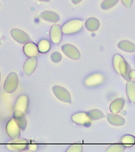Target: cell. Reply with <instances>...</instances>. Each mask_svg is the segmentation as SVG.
Masks as SVG:
<instances>
[{
  "label": "cell",
  "instance_id": "6da1fadb",
  "mask_svg": "<svg viewBox=\"0 0 135 152\" xmlns=\"http://www.w3.org/2000/svg\"><path fill=\"white\" fill-rule=\"evenodd\" d=\"M112 64L115 70L120 75L122 76L127 81L131 80L130 73L132 70L128 62L122 58V56H120V54H115L112 58Z\"/></svg>",
  "mask_w": 135,
  "mask_h": 152
},
{
  "label": "cell",
  "instance_id": "7a4b0ae2",
  "mask_svg": "<svg viewBox=\"0 0 135 152\" xmlns=\"http://www.w3.org/2000/svg\"><path fill=\"white\" fill-rule=\"evenodd\" d=\"M83 24H84L83 21L80 19H74V20H69L64 23L63 26L62 27V32L66 35L77 33L82 29Z\"/></svg>",
  "mask_w": 135,
  "mask_h": 152
},
{
  "label": "cell",
  "instance_id": "3957f363",
  "mask_svg": "<svg viewBox=\"0 0 135 152\" xmlns=\"http://www.w3.org/2000/svg\"><path fill=\"white\" fill-rule=\"evenodd\" d=\"M19 86V76L15 72L12 71L7 76L5 82L3 83V90L7 93L12 94L17 90Z\"/></svg>",
  "mask_w": 135,
  "mask_h": 152
},
{
  "label": "cell",
  "instance_id": "277c9868",
  "mask_svg": "<svg viewBox=\"0 0 135 152\" xmlns=\"http://www.w3.org/2000/svg\"><path fill=\"white\" fill-rule=\"evenodd\" d=\"M53 92L57 99H58L60 101L65 103H71V93L69 92L67 89L65 88L59 86V85H55L53 86Z\"/></svg>",
  "mask_w": 135,
  "mask_h": 152
},
{
  "label": "cell",
  "instance_id": "5b68a950",
  "mask_svg": "<svg viewBox=\"0 0 135 152\" xmlns=\"http://www.w3.org/2000/svg\"><path fill=\"white\" fill-rule=\"evenodd\" d=\"M20 127L18 126L15 120L12 118L9 121L6 126V132L7 134L12 140L17 139L20 137Z\"/></svg>",
  "mask_w": 135,
  "mask_h": 152
},
{
  "label": "cell",
  "instance_id": "8992f818",
  "mask_svg": "<svg viewBox=\"0 0 135 152\" xmlns=\"http://www.w3.org/2000/svg\"><path fill=\"white\" fill-rule=\"evenodd\" d=\"M31 143L30 141L24 138H17L12 141V142L9 144H7L6 146L9 150L12 151H21L24 150L28 149V145Z\"/></svg>",
  "mask_w": 135,
  "mask_h": 152
},
{
  "label": "cell",
  "instance_id": "52a82bcc",
  "mask_svg": "<svg viewBox=\"0 0 135 152\" xmlns=\"http://www.w3.org/2000/svg\"><path fill=\"white\" fill-rule=\"evenodd\" d=\"M10 34L12 36V37L20 44L25 45L28 42L31 41V38L28 34L20 28H12L10 31Z\"/></svg>",
  "mask_w": 135,
  "mask_h": 152
},
{
  "label": "cell",
  "instance_id": "ba28073f",
  "mask_svg": "<svg viewBox=\"0 0 135 152\" xmlns=\"http://www.w3.org/2000/svg\"><path fill=\"white\" fill-rule=\"evenodd\" d=\"M62 51L66 57H68L69 58L73 59V60H78L81 57L80 50H78L76 47L73 45H63L62 46Z\"/></svg>",
  "mask_w": 135,
  "mask_h": 152
},
{
  "label": "cell",
  "instance_id": "9c48e42d",
  "mask_svg": "<svg viewBox=\"0 0 135 152\" xmlns=\"http://www.w3.org/2000/svg\"><path fill=\"white\" fill-rule=\"evenodd\" d=\"M12 118L15 120L18 126L20 127L21 130H25L28 126V121H27V118L25 117V113L22 112L21 110L19 109H15L12 114Z\"/></svg>",
  "mask_w": 135,
  "mask_h": 152
},
{
  "label": "cell",
  "instance_id": "30bf717a",
  "mask_svg": "<svg viewBox=\"0 0 135 152\" xmlns=\"http://www.w3.org/2000/svg\"><path fill=\"white\" fill-rule=\"evenodd\" d=\"M104 80H105V78H104V75H103L102 74H93L91 75L88 76V78L85 79L84 84L87 87L92 88V87H96V86L102 84L104 82Z\"/></svg>",
  "mask_w": 135,
  "mask_h": 152
},
{
  "label": "cell",
  "instance_id": "8fae6325",
  "mask_svg": "<svg viewBox=\"0 0 135 152\" xmlns=\"http://www.w3.org/2000/svg\"><path fill=\"white\" fill-rule=\"evenodd\" d=\"M62 27L58 23H54L51 26L50 28V39L51 41L54 44H59L60 41H62Z\"/></svg>",
  "mask_w": 135,
  "mask_h": 152
},
{
  "label": "cell",
  "instance_id": "7c38bea8",
  "mask_svg": "<svg viewBox=\"0 0 135 152\" xmlns=\"http://www.w3.org/2000/svg\"><path fill=\"white\" fill-rule=\"evenodd\" d=\"M71 119L74 122L81 125V126H88L91 122V119L89 117L88 113H77L71 117Z\"/></svg>",
  "mask_w": 135,
  "mask_h": 152
},
{
  "label": "cell",
  "instance_id": "4fadbf2b",
  "mask_svg": "<svg viewBox=\"0 0 135 152\" xmlns=\"http://www.w3.org/2000/svg\"><path fill=\"white\" fill-rule=\"evenodd\" d=\"M37 66V58L36 57L34 58H28L24 63V72L27 76H31L35 71Z\"/></svg>",
  "mask_w": 135,
  "mask_h": 152
},
{
  "label": "cell",
  "instance_id": "5bb4252c",
  "mask_svg": "<svg viewBox=\"0 0 135 152\" xmlns=\"http://www.w3.org/2000/svg\"><path fill=\"white\" fill-rule=\"evenodd\" d=\"M23 51L28 58H34L38 56V47L32 41H29L24 45L23 47Z\"/></svg>",
  "mask_w": 135,
  "mask_h": 152
},
{
  "label": "cell",
  "instance_id": "9a60e30c",
  "mask_svg": "<svg viewBox=\"0 0 135 152\" xmlns=\"http://www.w3.org/2000/svg\"><path fill=\"white\" fill-rule=\"evenodd\" d=\"M40 18L43 20L52 22V23H58L60 20V16L58 13L51 11H45L40 13Z\"/></svg>",
  "mask_w": 135,
  "mask_h": 152
},
{
  "label": "cell",
  "instance_id": "2e32d148",
  "mask_svg": "<svg viewBox=\"0 0 135 152\" xmlns=\"http://www.w3.org/2000/svg\"><path fill=\"white\" fill-rule=\"evenodd\" d=\"M29 99L27 95H22L18 98L15 104V109H19L24 113H26L28 107Z\"/></svg>",
  "mask_w": 135,
  "mask_h": 152
},
{
  "label": "cell",
  "instance_id": "e0dca14e",
  "mask_svg": "<svg viewBox=\"0 0 135 152\" xmlns=\"http://www.w3.org/2000/svg\"><path fill=\"white\" fill-rule=\"evenodd\" d=\"M124 106H125V99L123 98H118L112 101L109 106V109L112 113L117 114L122 111Z\"/></svg>",
  "mask_w": 135,
  "mask_h": 152
},
{
  "label": "cell",
  "instance_id": "ac0fdd59",
  "mask_svg": "<svg viewBox=\"0 0 135 152\" xmlns=\"http://www.w3.org/2000/svg\"><path fill=\"white\" fill-rule=\"evenodd\" d=\"M86 29L89 32H96L100 28V21L97 20L96 18L91 17L88 19L84 23Z\"/></svg>",
  "mask_w": 135,
  "mask_h": 152
},
{
  "label": "cell",
  "instance_id": "d6986e66",
  "mask_svg": "<svg viewBox=\"0 0 135 152\" xmlns=\"http://www.w3.org/2000/svg\"><path fill=\"white\" fill-rule=\"evenodd\" d=\"M107 119H108L109 123H110L111 125L114 126H123L125 122H126V120L124 119V117L122 116H119V115H117V114L114 113L109 114L107 116Z\"/></svg>",
  "mask_w": 135,
  "mask_h": 152
},
{
  "label": "cell",
  "instance_id": "ffe728a7",
  "mask_svg": "<svg viewBox=\"0 0 135 152\" xmlns=\"http://www.w3.org/2000/svg\"><path fill=\"white\" fill-rule=\"evenodd\" d=\"M118 48L122 51H125L126 53H134L135 52V45L131 41L123 40L120 41L117 45Z\"/></svg>",
  "mask_w": 135,
  "mask_h": 152
},
{
  "label": "cell",
  "instance_id": "44dd1931",
  "mask_svg": "<svg viewBox=\"0 0 135 152\" xmlns=\"http://www.w3.org/2000/svg\"><path fill=\"white\" fill-rule=\"evenodd\" d=\"M126 94L131 103H135V82L129 80L126 83Z\"/></svg>",
  "mask_w": 135,
  "mask_h": 152
},
{
  "label": "cell",
  "instance_id": "7402d4cb",
  "mask_svg": "<svg viewBox=\"0 0 135 152\" xmlns=\"http://www.w3.org/2000/svg\"><path fill=\"white\" fill-rule=\"evenodd\" d=\"M37 47H38L39 53H45L50 51V48H51V44H50V41L44 39V40H41V41H39Z\"/></svg>",
  "mask_w": 135,
  "mask_h": 152
},
{
  "label": "cell",
  "instance_id": "603a6c76",
  "mask_svg": "<svg viewBox=\"0 0 135 152\" xmlns=\"http://www.w3.org/2000/svg\"><path fill=\"white\" fill-rule=\"evenodd\" d=\"M88 114L89 115V117L91 119V121L100 120L104 117V114L103 112H101L99 109H92L88 112Z\"/></svg>",
  "mask_w": 135,
  "mask_h": 152
},
{
  "label": "cell",
  "instance_id": "cb8c5ba5",
  "mask_svg": "<svg viewBox=\"0 0 135 152\" xmlns=\"http://www.w3.org/2000/svg\"><path fill=\"white\" fill-rule=\"evenodd\" d=\"M120 142L124 145H126V147H131L135 144V137L130 134L125 135L122 137Z\"/></svg>",
  "mask_w": 135,
  "mask_h": 152
},
{
  "label": "cell",
  "instance_id": "d4e9b609",
  "mask_svg": "<svg viewBox=\"0 0 135 152\" xmlns=\"http://www.w3.org/2000/svg\"><path fill=\"white\" fill-rule=\"evenodd\" d=\"M119 0H104L100 7L103 10H108L113 7L116 4H117Z\"/></svg>",
  "mask_w": 135,
  "mask_h": 152
},
{
  "label": "cell",
  "instance_id": "484cf974",
  "mask_svg": "<svg viewBox=\"0 0 135 152\" xmlns=\"http://www.w3.org/2000/svg\"><path fill=\"white\" fill-rule=\"evenodd\" d=\"M126 148V146L125 145H111L109 146L106 151H109V152H122L124 151L125 150Z\"/></svg>",
  "mask_w": 135,
  "mask_h": 152
},
{
  "label": "cell",
  "instance_id": "4316f807",
  "mask_svg": "<svg viewBox=\"0 0 135 152\" xmlns=\"http://www.w3.org/2000/svg\"><path fill=\"white\" fill-rule=\"evenodd\" d=\"M62 54L59 53V52H54V53H52L51 56H50L51 61L54 62V63H58V62H60V61H62Z\"/></svg>",
  "mask_w": 135,
  "mask_h": 152
},
{
  "label": "cell",
  "instance_id": "83f0119b",
  "mask_svg": "<svg viewBox=\"0 0 135 152\" xmlns=\"http://www.w3.org/2000/svg\"><path fill=\"white\" fill-rule=\"evenodd\" d=\"M67 152H82V146L81 145H71L66 150Z\"/></svg>",
  "mask_w": 135,
  "mask_h": 152
},
{
  "label": "cell",
  "instance_id": "f1b7e54d",
  "mask_svg": "<svg viewBox=\"0 0 135 152\" xmlns=\"http://www.w3.org/2000/svg\"><path fill=\"white\" fill-rule=\"evenodd\" d=\"M120 1L126 8H130L132 7L133 2H134V0H120Z\"/></svg>",
  "mask_w": 135,
  "mask_h": 152
},
{
  "label": "cell",
  "instance_id": "f546056e",
  "mask_svg": "<svg viewBox=\"0 0 135 152\" xmlns=\"http://www.w3.org/2000/svg\"><path fill=\"white\" fill-rule=\"evenodd\" d=\"M71 1H72V3L74 4H79V3L82 2V0H71Z\"/></svg>",
  "mask_w": 135,
  "mask_h": 152
},
{
  "label": "cell",
  "instance_id": "4dcf8cb0",
  "mask_svg": "<svg viewBox=\"0 0 135 152\" xmlns=\"http://www.w3.org/2000/svg\"><path fill=\"white\" fill-rule=\"evenodd\" d=\"M130 78L131 79H134L135 78V72L134 71H131V73H130Z\"/></svg>",
  "mask_w": 135,
  "mask_h": 152
},
{
  "label": "cell",
  "instance_id": "1f68e13d",
  "mask_svg": "<svg viewBox=\"0 0 135 152\" xmlns=\"http://www.w3.org/2000/svg\"><path fill=\"white\" fill-rule=\"evenodd\" d=\"M40 2H49L50 0H38Z\"/></svg>",
  "mask_w": 135,
  "mask_h": 152
},
{
  "label": "cell",
  "instance_id": "d6a6232c",
  "mask_svg": "<svg viewBox=\"0 0 135 152\" xmlns=\"http://www.w3.org/2000/svg\"><path fill=\"white\" fill-rule=\"evenodd\" d=\"M0 83H1V71H0Z\"/></svg>",
  "mask_w": 135,
  "mask_h": 152
},
{
  "label": "cell",
  "instance_id": "836d02e7",
  "mask_svg": "<svg viewBox=\"0 0 135 152\" xmlns=\"http://www.w3.org/2000/svg\"><path fill=\"white\" fill-rule=\"evenodd\" d=\"M0 45H1V37H0Z\"/></svg>",
  "mask_w": 135,
  "mask_h": 152
},
{
  "label": "cell",
  "instance_id": "e575fe53",
  "mask_svg": "<svg viewBox=\"0 0 135 152\" xmlns=\"http://www.w3.org/2000/svg\"><path fill=\"white\" fill-rule=\"evenodd\" d=\"M0 6H1V3H0Z\"/></svg>",
  "mask_w": 135,
  "mask_h": 152
}]
</instances>
